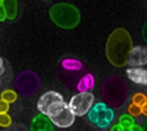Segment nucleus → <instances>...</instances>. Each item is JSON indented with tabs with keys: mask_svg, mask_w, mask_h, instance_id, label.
Instances as JSON below:
<instances>
[{
	"mask_svg": "<svg viewBox=\"0 0 147 131\" xmlns=\"http://www.w3.org/2000/svg\"><path fill=\"white\" fill-rule=\"evenodd\" d=\"M133 49V41L129 32L118 28L109 36L105 46L107 58L114 67H123L127 64L129 55Z\"/></svg>",
	"mask_w": 147,
	"mask_h": 131,
	"instance_id": "1",
	"label": "nucleus"
},
{
	"mask_svg": "<svg viewBox=\"0 0 147 131\" xmlns=\"http://www.w3.org/2000/svg\"><path fill=\"white\" fill-rule=\"evenodd\" d=\"M101 93H102L105 104L116 109H119L122 106L127 98V88H126L125 83L117 76H112L105 80Z\"/></svg>",
	"mask_w": 147,
	"mask_h": 131,
	"instance_id": "2",
	"label": "nucleus"
},
{
	"mask_svg": "<svg viewBox=\"0 0 147 131\" xmlns=\"http://www.w3.org/2000/svg\"><path fill=\"white\" fill-rule=\"evenodd\" d=\"M50 18L55 25L63 29H72L78 26L80 22V12L79 9L72 4L59 3L55 4L50 9Z\"/></svg>",
	"mask_w": 147,
	"mask_h": 131,
	"instance_id": "3",
	"label": "nucleus"
},
{
	"mask_svg": "<svg viewBox=\"0 0 147 131\" xmlns=\"http://www.w3.org/2000/svg\"><path fill=\"white\" fill-rule=\"evenodd\" d=\"M66 105H67V102L64 101L61 93L55 91H49L40 97L37 107H38L41 114H45L49 118H51L58 113L59 110L63 109Z\"/></svg>",
	"mask_w": 147,
	"mask_h": 131,
	"instance_id": "4",
	"label": "nucleus"
},
{
	"mask_svg": "<svg viewBox=\"0 0 147 131\" xmlns=\"http://www.w3.org/2000/svg\"><path fill=\"white\" fill-rule=\"evenodd\" d=\"M88 118L93 125H96L100 128H107L110 126L112 121L114 118V112L110 109L109 105L105 102H97L92 106L89 110Z\"/></svg>",
	"mask_w": 147,
	"mask_h": 131,
	"instance_id": "5",
	"label": "nucleus"
},
{
	"mask_svg": "<svg viewBox=\"0 0 147 131\" xmlns=\"http://www.w3.org/2000/svg\"><path fill=\"white\" fill-rule=\"evenodd\" d=\"M15 87L20 95L30 96L40 88V77L33 71H24L16 77Z\"/></svg>",
	"mask_w": 147,
	"mask_h": 131,
	"instance_id": "6",
	"label": "nucleus"
},
{
	"mask_svg": "<svg viewBox=\"0 0 147 131\" xmlns=\"http://www.w3.org/2000/svg\"><path fill=\"white\" fill-rule=\"evenodd\" d=\"M93 105H95V96L91 92H79L78 95H74L68 102L70 109L76 117L88 114Z\"/></svg>",
	"mask_w": 147,
	"mask_h": 131,
	"instance_id": "7",
	"label": "nucleus"
},
{
	"mask_svg": "<svg viewBox=\"0 0 147 131\" xmlns=\"http://www.w3.org/2000/svg\"><path fill=\"white\" fill-rule=\"evenodd\" d=\"M75 114L72 113V110L70 109L68 104L63 107L62 110H59L58 113L55 114L54 117H51V122L54 123V126L61 128H67L70 126H72V123L75 122Z\"/></svg>",
	"mask_w": 147,
	"mask_h": 131,
	"instance_id": "8",
	"label": "nucleus"
},
{
	"mask_svg": "<svg viewBox=\"0 0 147 131\" xmlns=\"http://www.w3.org/2000/svg\"><path fill=\"white\" fill-rule=\"evenodd\" d=\"M147 64V46H135L133 47L129 55L127 66L139 67Z\"/></svg>",
	"mask_w": 147,
	"mask_h": 131,
	"instance_id": "9",
	"label": "nucleus"
},
{
	"mask_svg": "<svg viewBox=\"0 0 147 131\" xmlns=\"http://www.w3.org/2000/svg\"><path fill=\"white\" fill-rule=\"evenodd\" d=\"M54 123L51 122V119L45 114H38L33 118L32 121V127L30 131H54L53 127Z\"/></svg>",
	"mask_w": 147,
	"mask_h": 131,
	"instance_id": "10",
	"label": "nucleus"
},
{
	"mask_svg": "<svg viewBox=\"0 0 147 131\" xmlns=\"http://www.w3.org/2000/svg\"><path fill=\"white\" fill-rule=\"evenodd\" d=\"M126 75L133 83L147 87V70L141 67H130L126 70Z\"/></svg>",
	"mask_w": 147,
	"mask_h": 131,
	"instance_id": "11",
	"label": "nucleus"
},
{
	"mask_svg": "<svg viewBox=\"0 0 147 131\" xmlns=\"http://www.w3.org/2000/svg\"><path fill=\"white\" fill-rule=\"evenodd\" d=\"M0 9L4 11L8 20H15L18 13L17 0H0Z\"/></svg>",
	"mask_w": 147,
	"mask_h": 131,
	"instance_id": "12",
	"label": "nucleus"
},
{
	"mask_svg": "<svg viewBox=\"0 0 147 131\" xmlns=\"http://www.w3.org/2000/svg\"><path fill=\"white\" fill-rule=\"evenodd\" d=\"M93 85H95V79H93L91 73H87L79 80L76 88L79 92H89L93 88Z\"/></svg>",
	"mask_w": 147,
	"mask_h": 131,
	"instance_id": "13",
	"label": "nucleus"
},
{
	"mask_svg": "<svg viewBox=\"0 0 147 131\" xmlns=\"http://www.w3.org/2000/svg\"><path fill=\"white\" fill-rule=\"evenodd\" d=\"M62 67L68 71H79L83 68V64L82 62L76 60V59H63L62 60Z\"/></svg>",
	"mask_w": 147,
	"mask_h": 131,
	"instance_id": "14",
	"label": "nucleus"
},
{
	"mask_svg": "<svg viewBox=\"0 0 147 131\" xmlns=\"http://www.w3.org/2000/svg\"><path fill=\"white\" fill-rule=\"evenodd\" d=\"M119 125L122 126L126 131H129L133 126L135 125L134 123V117H131L130 114H125V116H122L121 118H119Z\"/></svg>",
	"mask_w": 147,
	"mask_h": 131,
	"instance_id": "15",
	"label": "nucleus"
},
{
	"mask_svg": "<svg viewBox=\"0 0 147 131\" xmlns=\"http://www.w3.org/2000/svg\"><path fill=\"white\" fill-rule=\"evenodd\" d=\"M1 100L7 101L8 104L15 102V101L17 100V93H16V92H13V91H11V89H5V91L1 92Z\"/></svg>",
	"mask_w": 147,
	"mask_h": 131,
	"instance_id": "16",
	"label": "nucleus"
},
{
	"mask_svg": "<svg viewBox=\"0 0 147 131\" xmlns=\"http://www.w3.org/2000/svg\"><path fill=\"white\" fill-rule=\"evenodd\" d=\"M127 114H130V116L134 117V118L135 117H139L142 114V107L131 102V104L129 105V107H127Z\"/></svg>",
	"mask_w": 147,
	"mask_h": 131,
	"instance_id": "17",
	"label": "nucleus"
},
{
	"mask_svg": "<svg viewBox=\"0 0 147 131\" xmlns=\"http://www.w3.org/2000/svg\"><path fill=\"white\" fill-rule=\"evenodd\" d=\"M146 101H147V96L144 95V93H135V95L133 96V104L138 105V106H141V107Z\"/></svg>",
	"mask_w": 147,
	"mask_h": 131,
	"instance_id": "18",
	"label": "nucleus"
},
{
	"mask_svg": "<svg viewBox=\"0 0 147 131\" xmlns=\"http://www.w3.org/2000/svg\"><path fill=\"white\" fill-rule=\"evenodd\" d=\"M11 123H12V118L8 116L7 113H0V125H1V127H9L11 126Z\"/></svg>",
	"mask_w": 147,
	"mask_h": 131,
	"instance_id": "19",
	"label": "nucleus"
},
{
	"mask_svg": "<svg viewBox=\"0 0 147 131\" xmlns=\"http://www.w3.org/2000/svg\"><path fill=\"white\" fill-rule=\"evenodd\" d=\"M9 109V104L7 101H0V113H7Z\"/></svg>",
	"mask_w": 147,
	"mask_h": 131,
	"instance_id": "20",
	"label": "nucleus"
},
{
	"mask_svg": "<svg viewBox=\"0 0 147 131\" xmlns=\"http://www.w3.org/2000/svg\"><path fill=\"white\" fill-rule=\"evenodd\" d=\"M110 131H126V130H125V128H123L121 125H119V123H117V125L112 126V128H110Z\"/></svg>",
	"mask_w": 147,
	"mask_h": 131,
	"instance_id": "21",
	"label": "nucleus"
},
{
	"mask_svg": "<svg viewBox=\"0 0 147 131\" xmlns=\"http://www.w3.org/2000/svg\"><path fill=\"white\" fill-rule=\"evenodd\" d=\"M129 131H143V127H141V126H138V125H134Z\"/></svg>",
	"mask_w": 147,
	"mask_h": 131,
	"instance_id": "22",
	"label": "nucleus"
},
{
	"mask_svg": "<svg viewBox=\"0 0 147 131\" xmlns=\"http://www.w3.org/2000/svg\"><path fill=\"white\" fill-rule=\"evenodd\" d=\"M142 33H143V38H144V41L147 42V22L144 24V26H143V30H142Z\"/></svg>",
	"mask_w": 147,
	"mask_h": 131,
	"instance_id": "23",
	"label": "nucleus"
},
{
	"mask_svg": "<svg viewBox=\"0 0 147 131\" xmlns=\"http://www.w3.org/2000/svg\"><path fill=\"white\" fill-rule=\"evenodd\" d=\"M142 114L147 117V101H146V102H144L143 105H142Z\"/></svg>",
	"mask_w": 147,
	"mask_h": 131,
	"instance_id": "24",
	"label": "nucleus"
},
{
	"mask_svg": "<svg viewBox=\"0 0 147 131\" xmlns=\"http://www.w3.org/2000/svg\"><path fill=\"white\" fill-rule=\"evenodd\" d=\"M143 131H147V121L144 122V126H143Z\"/></svg>",
	"mask_w": 147,
	"mask_h": 131,
	"instance_id": "25",
	"label": "nucleus"
}]
</instances>
